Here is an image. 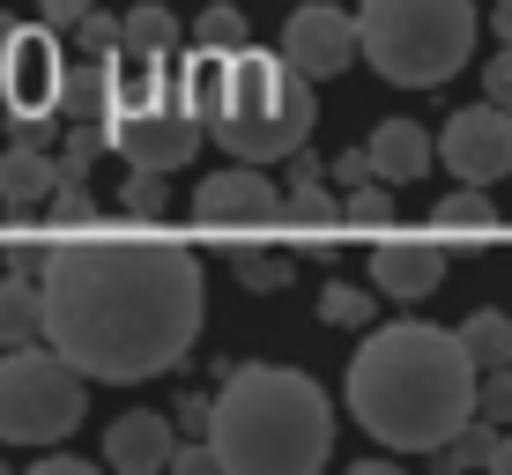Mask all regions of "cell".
Returning <instances> with one entry per match:
<instances>
[{"mask_svg": "<svg viewBox=\"0 0 512 475\" xmlns=\"http://www.w3.org/2000/svg\"><path fill=\"white\" fill-rule=\"evenodd\" d=\"M201 334V260L179 238L127 223H75L45 245V342L97 386L179 372Z\"/></svg>", "mask_w": 512, "mask_h": 475, "instance_id": "cell-1", "label": "cell"}, {"mask_svg": "<svg viewBox=\"0 0 512 475\" xmlns=\"http://www.w3.org/2000/svg\"><path fill=\"white\" fill-rule=\"evenodd\" d=\"M483 394V364L468 357L461 327H423L394 320L349 357V416L379 438L386 453H438L446 438H461Z\"/></svg>", "mask_w": 512, "mask_h": 475, "instance_id": "cell-2", "label": "cell"}, {"mask_svg": "<svg viewBox=\"0 0 512 475\" xmlns=\"http://www.w3.org/2000/svg\"><path fill=\"white\" fill-rule=\"evenodd\" d=\"M216 453L231 475H312L334 453V409L305 372L238 364L216 394Z\"/></svg>", "mask_w": 512, "mask_h": 475, "instance_id": "cell-3", "label": "cell"}, {"mask_svg": "<svg viewBox=\"0 0 512 475\" xmlns=\"http://www.w3.org/2000/svg\"><path fill=\"white\" fill-rule=\"evenodd\" d=\"M305 134H312V75L290 52L238 45L231 52V104L216 119V142L238 164H275V156L305 149Z\"/></svg>", "mask_w": 512, "mask_h": 475, "instance_id": "cell-4", "label": "cell"}, {"mask_svg": "<svg viewBox=\"0 0 512 475\" xmlns=\"http://www.w3.org/2000/svg\"><path fill=\"white\" fill-rule=\"evenodd\" d=\"M364 60L401 90H438L475 52V0H364Z\"/></svg>", "mask_w": 512, "mask_h": 475, "instance_id": "cell-5", "label": "cell"}, {"mask_svg": "<svg viewBox=\"0 0 512 475\" xmlns=\"http://www.w3.org/2000/svg\"><path fill=\"white\" fill-rule=\"evenodd\" d=\"M82 379L90 372H75L52 342L45 349L23 342L15 357H0V446H30V453L60 446L82 424V409H90Z\"/></svg>", "mask_w": 512, "mask_h": 475, "instance_id": "cell-6", "label": "cell"}, {"mask_svg": "<svg viewBox=\"0 0 512 475\" xmlns=\"http://www.w3.org/2000/svg\"><path fill=\"white\" fill-rule=\"evenodd\" d=\"M67 52L52 23H15V38L0 45V97H8L15 142H52L60 127V90H67Z\"/></svg>", "mask_w": 512, "mask_h": 475, "instance_id": "cell-7", "label": "cell"}, {"mask_svg": "<svg viewBox=\"0 0 512 475\" xmlns=\"http://www.w3.org/2000/svg\"><path fill=\"white\" fill-rule=\"evenodd\" d=\"M201 127L208 119H193L179 97H134L112 112V149L127 156L134 171H179L193 164V149H201Z\"/></svg>", "mask_w": 512, "mask_h": 475, "instance_id": "cell-8", "label": "cell"}, {"mask_svg": "<svg viewBox=\"0 0 512 475\" xmlns=\"http://www.w3.org/2000/svg\"><path fill=\"white\" fill-rule=\"evenodd\" d=\"M438 156H446V171L468 179V186L505 179L512 171V104L483 97V104H468V112H453L446 134H438Z\"/></svg>", "mask_w": 512, "mask_h": 475, "instance_id": "cell-9", "label": "cell"}, {"mask_svg": "<svg viewBox=\"0 0 512 475\" xmlns=\"http://www.w3.org/2000/svg\"><path fill=\"white\" fill-rule=\"evenodd\" d=\"M193 216L208 231H268V223H282V193L253 164H231V171H208L193 186Z\"/></svg>", "mask_w": 512, "mask_h": 475, "instance_id": "cell-10", "label": "cell"}, {"mask_svg": "<svg viewBox=\"0 0 512 475\" xmlns=\"http://www.w3.org/2000/svg\"><path fill=\"white\" fill-rule=\"evenodd\" d=\"M282 52H290L312 82H334L349 60H364V30H357V15L312 0V8H297L290 23H282Z\"/></svg>", "mask_w": 512, "mask_h": 475, "instance_id": "cell-11", "label": "cell"}, {"mask_svg": "<svg viewBox=\"0 0 512 475\" xmlns=\"http://www.w3.org/2000/svg\"><path fill=\"white\" fill-rule=\"evenodd\" d=\"M171 424H179V416H156V409L112 416V431H104V461H112L119 475H156V468H171V453H179Z\"/></svg>", "mask_w": 512, "mask_h": 475, "instance_id": "cell-12", "label": "cell"}, {"mask_svg": "<svg viewBox=\"0 0 512 475\" xmlns=\"http://www.w3.org/2000/svg\"><path fill=\"white\" fill-rule=\"evenodd\" d=\"M372 275H379V290L394 297V305H416V297H431L438 283H446V245H431V238H386L372 253Z\"/></svg>", "mask_w": 512, "mask_h": 475, "instance_id": "cell-13", "label": "cell"}, {"mask_svg": "<svg viewBox=\"0 0 512 475\" xmlns=\"http://www.w3.org/2000/svg\"><path fill=\"white\" fill-rule=\"evenodd\" d=\"M171 97H179L193 119H208V127H216L223 104H231V52H223V45H201V38H193V52H171Z\"/></svg>", "mask_w": 512, "mask_h": 475, "instance_id": "cell-14", "label": "cell"}, {"mask_svg": "<svg viewBox=\"0 0 512 475\" xmlns=\"http://www.w3.org/2000/svg\"><path fill=\"white\" fill-rule=\"evenodd\" d=\"M52 193H60V156L45 142H15L0 156V208H8V216H38Z\"/></svg>", "mask_w": 512, "mask_h": 475, "instance_id": "cell-15", "label": "cell"}, {"mask_svg": "<svg viewBox=\"0 0 512 475\" xmlns=\"http://www.w3.org/2000/svg\"><path fill=\"white\" fill-rule=\"evenodd\" d=\"M364 149H372V164H379V179H386V186L423 179V171H431V156H438V142L416 127V119H379V134H372Z\"/></svg>", "mask_w": 512, "mask_h": 475, "instance_id": "cell-16", "label": "cell"}, {"mask_svg": "<svg viewBox=\"0 0 512 475\" xmlns=\"http://www.w3.org/2000/svg\"><path fill=\"white\" fill-rule=\"evenodd\" d=\"M45 334V275H0V342L23 349Z\"/></svg>", "mask_w": 512, "mask_h": 475, "instance_id": "cell-17", "label": "cell"}, {"mask_svg": "<svg viewBox=\"0 0 512 475\" xmlns=\"http://www.w3.org/2000/svg\"><path fill=\"white\" fill-rule=\"evenodd\" d=\"M119 52H127V60H156V52H179V15L156 8V0L127 8V15H119Z\"/></svg>", "mask_w": 512, "mask_h": 475, "instance_id": "cell-18", "label": "cell"}, {"mask_svg": "<svg viewBox=\"0 0 512 475\" xmlns=\"http://www.w3.org/2000/svg\"><path fill=\"white\" fill-rule=\"evenodd\" d=\"M431 231L438 238H483V231H498V208L483 201V186H461L431 208Z\"/></svg>", "mask_w": 512, "mask_h": 475, "instance_id": "cell-19", "label": "cell"}, {"mask_svg": "<svg viewBox=\"0 0 512 475\" xmlns=\"http://www.w3.org/2000/svg\"><path fill=\"white\" fill-rule=\"evenodd\" d=\"M461 342H468V357L483 364V372H490V364H512V320H505V312H468Z\"/></svg>", "mask_w": 512, "mask_h": 475, "instance_id": "cell-20", "label": "cell"}, {"mask_svg": "<svg viewBox=\"0 0 512 475\" xmlns=\"http://www.w3.org/2000/svg\"><path fill=\"white\" fill-rule=\"evenodd\" d=\"M282 223H297V231H327V223H342V208H334V193L320 179H297L282 193Z\"/></svg>", "mask_w": 512, "mask_h": 475, "instance_id": "cell-21", "label": "cell"}, {"mask_svg": "<svg viewBox=\"0 0 512 475\" xmlns=\"http://www.w3.org/2000/svg\"><path fill=\"white\" fill-rule=\"evenodd\" d=\"M498 424H490V416H475V424L461 431V438H446V446H438V468H490L498 461Z\"/></svg>", "mask_w": 512, "mask_h": 475, "instance_id": "cell-22", "label": "cell"}, {"mask_svg": "<svg viewBox=\"0 0 512 475\" xmlns=\"http://www.w3.org/2000/svg\"><path fill=\"white\" fill-rule=\"evenodd\" d=\"M342 223H364V231H394V186H386V179H372V186H349Z\"/></svg>", "mask_w": 512, "mask_h": 475, "instance_id": "cell-23", "label": "cell"}, {"mask_svg": "<svg viewBox=\"0 0 512 475\" xmlns=\"http://www.w3.org/2000/svg\"><path fill=\"white\" fill-rule=\"evenodd\" d=\"M372 312H379V297H364L357 283H327V290H320V320H327V327H364Z\"/></svg>", "mask_w": 512, "mask_h": 475, "instance_id": "cell-24", "label": "cell"}, {"mask_svg": "<svg viewBox=\"0 0 512 475\" xmlns=\"http://www.w3.org/2000/svg\"><path fill=\"white\" fill-rule=\"evenodd\" d=\"M119 208L141 223H164V208H171V193H164V171H134L127 186H119Z\"/></svg>", "mask_w": 512, "mask_h": 475, "instance_id": "cell-25", "label": "cell"}, {"mask_svg": "<svg viewBox=\"0 0 512 475\" xmlns=\"http://www.w3.org/2000/svg\"><path fill=\"white\" fill-rule=\"evenodd\" d=\"M45 223H52V231H75V223H97V201H90V186H82V179H60V193L45 201Z\"/></svg>", "mask_w": 512, "mask_h": 475, "instance_id": "cell-26", "label": "cell"}, {"mask_svg": "<svg viewBox=\"0 0 512 475\" xmlns=\"http://www.w3.org/2000/svg\"><path fill=\"white\" fill-rule=\"evenodd\" d=\"M231 268H238L245 290H282V283H290V260H282V253H253V245H238Z\"/></svg>", "mask_w": 512, "mask_h": 475, "instance_id": "cell-27", "label": "cell"}, {"mask_svg": "<svg viewBox=\"0 0 512 475\" xmlns=\"http://www.w3.org/2000/svg\"><path fill=\"white\" fill-rule=\"evenodd\" d=\"M193 38H201V45H223V52H238V45H245V15H238V8H223V0H208L201 23H193Z\"/></svg>", "mask_w": 512, "mask_h": 475, "instance_id": "cell-28", "label": "cell"}, {"mask_svg": "<svg viewBox=\"0 0 512 475\" xmlns=\"http://www.w3.org/2000/svg\"><path fill=\"white\" fill-rule=\"evenodd\" d=\"M475 409H483L490 424H512V364H490V372H483V394H475Z\"/></svg>", "mask_w": 512, "mask_h": 475, "instance_id": "cell-29", "label": "cell"}, {"mask_svg": "<svg viewBox=\"0 0 512 475\" xmlns=\"http://www.w3.org/2000/svg\"><path fill=\"white\" fill-rule=\"evenodd\" d=\"M75 38H82V52H90V60H97V52H119V23H112V15H82V23H75Z\"/></svg>", "mask_w": 512, "mask_h": 475, "instance_id": "cell-30", "label": "cell"}, {"mask_svg": "<svg viewBox=\"0 0 512 475\" xmlns=\"http://www.w3.org/2000/svg\"><path fill=\"white\" fill-rule=\"evenodd\" d=\"M334 179H342V186H372V179H379L372 149H342V156H334Z\"/></svg>", "mask_w": 512, "mask_h": 475, "instance_id": "cell-31", "label": "cell"}, {"mask_svg": "<svg viewBox=\"0 0 512 475\" xmlns=\"http://www.w3.org/2000/svg\"><path fill=\"white\" fill-rule=\"evenodd\" d=\"M90 8H97V0H38V23H52V30H75Z\"/></svg>", "mask_w": 512, "mask_h": 475, "instance_id": "cell-32", "label": "cell"}, {"mask_svg": "<svg viewBox=\"0 0 512 475\" xmlns=\"http://www.w3.org/2000/svg\"><path fill=\"white\" fill-rule=\"evenodd\" d=\"M483 97H498V104H512V45H498V60L483 67Z\"/></svg>", "mask_w": 512, "mask_h": 475, "instance_id": "cell-33", "label": "cell"}, {"mask_svg": "<svg viewBox=\"0 0 512 475\" xmlns=\"http://www.w3.org/2000/svg\"><path fill=\"white\" fill-rule=\"evenodd\" d=\"M171 416H179L186 431H216V401H208V394H186V401H179Z\"/></svg>", "mask_w": 512, "mask_h": 475, "instance_id": "cell-34", "label": "cell"}, {"mask_svg": "<svg viewBox=\"0 0 512 475\" xmlns=\"http://www.w3.org/2000/svg\"><path fill=\"white\" fill-rule=\"evenodd\" d=\"M490 30H498V45H512V0H498V8H490Z\"/></svg>", "mask_w": 512, "mask_h": 475, "instance_id": "cell-35", "label": "cell"}, {"mask_svg": "<svg viewBox=\"0 0 512 475\" xmlns=\"http://www.w3.org/2000/svg\"><path fill=\"white\" fill-rule=\"evenodd\" d=\"M490 468H498V475H512V431L498 438V461H490Z\"/></svg>", "mask_w": 512, "mask_h": 475, "instance_id": "cell-36", "label": "cell"}]
</instances>
